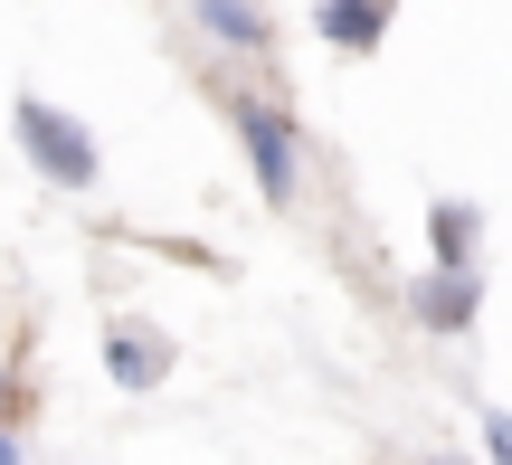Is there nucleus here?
Returning <instances> with one entry per match:
<instances>
[{
    "label": "nucleus",
    "mask_w": 512,
    "mask_h": 465,
    "mask_svg": "<svg viewBox=\"0 0 512 465\" xmlns=\"http://www.w3.org/2000/svg\"><path fill=\"white\" fill-rule=\"evenodd\" d=\"M228 133H238L247 152V181L266 209H294L304 200V124H294V105H275V95H228Z\"/></svg>",
    "instance_id": "f257e3e1"
},
{
    "label": "nucleus",
    "mask_w": 512,
    "mask_h": 465,
    "mask_svg": "<svg viewBox=\"0 0 512 465\" xmlns=\"http://www.w3.org/2000/svg\"><path fill=\"white\" fill-rule=\"evenodd\" d=\"M10 133H19V162H29L48 190H95V181H105V152H95L86 114L48 105V95H19V105H10Z\"/></svg>",
    "instance_id": "f03ea898"
},
{
    "label": "nucleus",
    "mask_w": 512,
    "mask_h": 465,
    "mask_svg": "<svg viewBox=\"0 0 512 465\" xmlns=\"http://www.w3.org/2000/svg\"><path fill=\"white\" fill-rule=\"evenodd\" d=\"M408 323L437 333V342H465L484 323V276H437V266H427V276L408 285Z\"/></svg>",
    "instance_id": "7ed1b4c3"
},
{
    "label": "nucleus",
    "mask_w": 512,
    "mask_h": 465,
    "mask_svg": "<svg viewBox=\"0 0 512 465\" xmlns=\"http://www.w3.org/2000/svg\"><path fill=\"white\" fill-rule=\"evenodd\" d=\"M171 361H181V352H171V333H152V323H133V314L105 323V371H114V390H133V399L162 390Z\"/></svg>",
    "instance_id": "20e7f679"
},
{
    "label": "nucleus",
    "mask_w": 512,
    "mask_h": 465,
    "mask_svg": "<svg viewBox=\"0 0 512 465\" xmlns=\"http://www.w3.org/2000/svg\"><path fill=\"white\" fill-rule=\"evenodd\" d=\"M475 247H484V209L475 200H437L427 209V266H437V276H475Z\"/></svg>",
    "instance_id": "39448f33"
},
{
    "label": "nucleus",
    "mask_w": 512,
    "mask_h": 465,
    "mask_svg": "<svg viewBox=\"0 0 512 465\" xmlns=\"http://www.w3.org/2000/svg\"><path fill=\"white\" fill-rule=\"evenodd\" d=\"M389 29H399L389 10H313V38H323V48H342V57L389 48Z\"/></svg>",
    "instance_id": "423d86ee"
},
{
    "label": "nucleus",
    "mask_w": 512,
    "mask_h": 465,
    "mask_svg": "<svg viewBox=\"0 0 512 465\" xmlns=\"http://www.w3.org/2000/svg\"><path fill=\"white\" fill-rule=\"evenodd\" d=\"M190 19H200V29L219 38V48H247V57H256V48L275 38V10H238V0H200Z\"/></svg>",
    "instance_id": "0eeeda50"
},
{
    "label": "nucleus",
    "mask_w": 512,
    "mask_h": 465,
    "mask_svg": "<svg viewBox=\"0 0 512 465\" xmlns=\"http://www.w3.org/2000/svg\"><path fill=\"white\" fill-rule=\"evenodd\" d=\"M484 465H512V409H484Z\"/></svg>",
    "instance_id": "6e6552de"
},
{
    "label": "nucleus",
    "mask_w": 512,
    "mask_h": 465,
    "mask_svg": "<svg viewBox=\"0 0 512 465\" xmlns=\"http://www.w3.org/2000/svg\"><path fill=\"white\" fill-rule=\"evenodd\" d=\"M0 428H19V371H10V352H0Z\"/></svg>",
    "instance_id": "1a4fd4ad"
},
{
    "label": "nucleus",
    "mask_w": 512,
    "mask_h": 465,
    "mask_svg": "<svg viewBox=\"0 0 512 465\" xmlns=\"http://www.w3.org/2000/svg\"><path fill=\"white\" fill-rule=\"evenodd\" d=\"M0 465H29V447H19V428H0Z\"/></svg>",
    "instance_id": "9d476101"
},
{
    "label": "nucleus",
    "mask_w": 512,
    "mask_h": 465,
    "mask_svg": "<svg viewBox=\"0 0 512 465\" xmlns=\"http://www.w3.org/2000/svg\"><path fill=\"white\" fill-rule=\"evenodd\" d=\"M427 465H465V456H427Z\"/></svg>",
    "instance_id": "9b49d317"
}]
</instances>
